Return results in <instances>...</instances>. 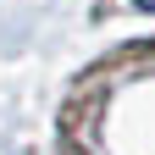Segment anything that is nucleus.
I'll return each mask as SVG.
<instances>
[{"label": "nucleus", "instance_id": "f257e3e1", "mask_svg": "<svg viewBox=\"0 0 155 155\" xmlns=\"http://www.w3.org/2000/svg\"><path fill=\"white\" fill-rule=\"evenodd\" d=\"M133 6H139V11H155V0H133Z\"/></svg>", "mask_w": 155, "mask_h": 155}]
</instances>
